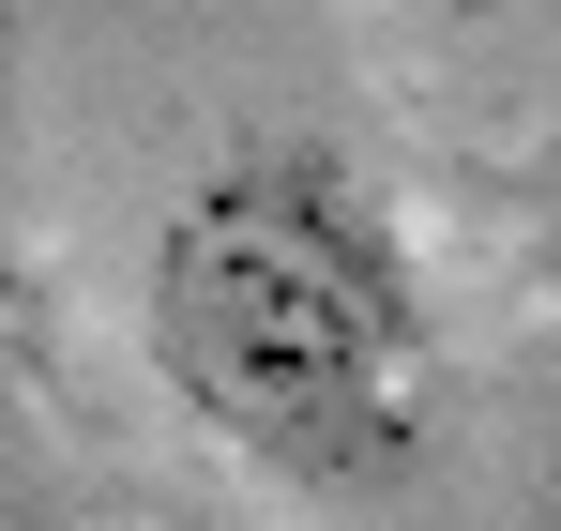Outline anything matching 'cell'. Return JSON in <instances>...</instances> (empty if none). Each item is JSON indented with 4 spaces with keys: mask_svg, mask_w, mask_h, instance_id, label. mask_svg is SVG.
<instances>
[{
    "mask_svg": "<svg viewBox=\"0 0 561 531\" xmlns=\"http://www.w3.org/2000/svg\"><path fill=\"white\" fill-rule=\"evenodd\" d=\"M137 350L183 426L274 486H379L440 426V289L394 182L334 137H243L152 213Z\"/></svg>",
    "mask_w": 561,
    "mask_h": 531,
    "instance_id": "cell-1",
    "label": "cell"
}]
</instances>
